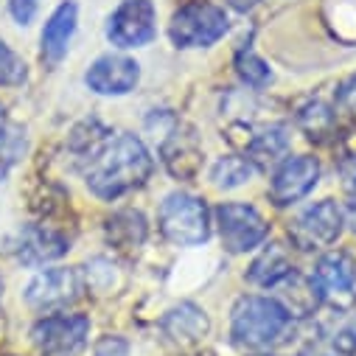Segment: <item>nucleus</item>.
I'll list each match as a JSON object with an SVG mask.
<instances>
[{"label":"nucleus","instance_id":"obj_6","mask_svg":"<svg viewBox=\"0 0 356 356\" xmlns=\"http://www.w3.org/2000/svg\"><path fill=\"white\" fill-rule=\"evenodd\" d=\"M157 34V9L152 0H124L107 20V40L115 48L149 45Z\"/></svg>","mask_w":356,"mask_h":356},{"label":"nucleus","instance_id":"obj_2","mask_svg":"<svg viewBox=\"0 0 356 356\" xmlns=\"http://www.w3.org/2000/svg\"><path fill=\"white\" fill-rule=\"evenodd\" d=\"M292 325V314L273 298H241L233 309V342L238 348L261 350L284 339Z\"/></svg>","mask_w":356,"mask_h":356},{"label":"nucleus","instance_id":"obj_21","mask_svg":"<svg viewBox=\"0 0 356 356\" xmlns=\"http://www.w3.org/2000/svg\"><path fill=\"white\" fill-rule=\"evenodd\" d=\"M252 177V165L250 160L244 157H236V154H227L222 160H216L213 171H211V180L216 188H236V186H244Z\"/></svg>","mask_w":356,"mask_h":356},{"label":"nucleus","instance_id":"obj_15","mask_svg":"<svg viewBox=\"0 0 356 356\" xmlns=\"http://www.w3.org/2000/svg\"><path fill=\"white\" fill-rule=\"evenodd\" d=\"M67 252V238L59 236L51 227L42 225H31L20 233V244H17V255L23 264H45L54 261L59 255Z\"/></svg>","mask_w":356,"mask_h":356},{"label":"nucleus","instance_id":"obj_9","mask_svg":"<svg viewBox=\"0 0 356 356\" xmlns=\"http://www.w3.org/2000/svg\"><path fill=\"white\" fill-rule=\"evenodd\" d=\"M216 219H219L222 241L230 252H247L258 247L266 238V233H270V225L261 219V213L252 205L225 202L216 208Z\"/></svg>","mask_w":356,"mask_h":356},{"label":"nucleus","instance_id":"obj_25","mask_svg":"<svg viewBox=\"0 0 356 356\" xmlns=\"http://www.w3.org/2000/svg\"><path fill=\"white\" fill-rule=\"evenodd\" d=\"M334 348L342 353H356V317L345 320V325L339 331H334Z\"/></svg>","mask_w":356,"mask_h":356},{"label":"nucleus","instance_id":"obj_19","mask_svg":"<svg viewBox=\"0 0 356 356\" xmlns=\"http://www.w3.org/2000/svg\"><path fill=\"white\" fill-rule=\"evenodd\" d=\"M286 146H289L286 129H284V127H270V129L258 132V135L247 143V154H250L247 160H255V163L266 165V163L278 160V157L286 152Z\"/></svg>","mask_w":356,"mask_h":356},{"label":"nucleus","instance_id":"obj_11","mask_svg":"<svg viewBox=\"0 0 356 356\" xmlns=\"http://www.w3.org/2000/svg\"><path fill=\"white\" fill-rule=\"evenodd\" d=\"M84 81L99 96H127L140 81V65L129 56L107 54V56H99L87 67Z\"/></svg>","mask_w":356,"mask_h":356},{"label":"nucleus","instance_id":"obj_20","mask_svg":"<svg viewBox=\"0 0 356 356\" xmlns=\"http://www.w3.org/2000/svg\"><path fill=\"white\" fill-rule=\"evenodd\" d=\"M298 124H300V129H303L312 140H325V138L334 135V129H337V115H334L323 102H309V104L298 113Z\"/></svg>","mask_w":356,"mask_h":356},{"label":"nucleus","instance_id":"obj_26","mask_svg":"<svg viewBox=\"0 0 356 356\" xmlns=\"http://www.w3.org/2000/svg\"><path fill=\"white\" fill-rule=\"evenodd\" d=\"M93 356H132V350H129V342L121 337H102Z\"/></svg>","mask_w":356,"mask_h":356},{"label":"nucleus","instance_id":"obj_14","mask_svg":"<svg viewBox=\"0 0 356 356\" xmlns=\"http://www.w3.org/2000/svg\"><path fill=\"white\" fill-rule=\"evenodd\" d=\"M160 154H163L165 168H168L174 177H180V180H191V177H197L200 163H202V152H200V146H197L194 132L188 129V132L183 135L180 127H174V129L163 138Z\"/></svg>","mask_w":356,"mask_h":356},{"label":"nucleus","instance_id":"obj_5","mask_svg":"<svg viewBox=\"0 0 356 356\" xmlns=\"http://www.w3.org/2000/svg\"><path fill=\"white\" fill-rule=\"evenodd\" d=\"M90 320L84 314H51L31 328V342L42 356H73L84 348Z\"/></svg>","mask_w":356,"mask_h":356},{"label":"nucleus","instance_id":"obj_7","mask_svg":"<svg viewBox=\"0 0 356 356\" xmlns=\"http://www.w3.org/2000/svg\"><path fill=\"white\" fill-rule=\"evenodd\" d=\"M314 286L320 300H328L334 309H348L356 303V258L345 250L328 252L314 270Z\"/></svg>","mask_w":356,"mask_h":356},{"label":"nucleus","instance_id":"obj_27","mask_svg":"<svg viewBox=\"0 0 356 356\" xmlns=\"http://www.w3.org/2000/svg\"><path fill=\"white\" fill-rule=\"evenodd\" d=\"M9 12L17 20V26H29L37 15V0H9Z\"/></svg>","mask_w":356,"mask_h":356},{"label":"nucleus","instance_id":"obj_18","mask_svg":"<svg viewBox=\"0 0 356 356\" xmlns=\"http://www.w3.org/2000/svg\"><path fill=\"white\" fill-rule=\"evenodd\" d=\"M163 325H165V334H168L171 339L188 345V342H197L200 337H205V331H208V317H205L197 306L186 303V306H180V309L168 312V317H165Z\"/></svg>","mask_w":356,"mask_h":356},{"label":"nucleus","instance_id":"obj_3","mask_svg":"<svg viewBox=\"0 0 356 356\" xmlns=\"http://www.w3.org/2000/svg\"><path fill=\"white\" fill-rule=\"evenodd\" d=\"M227 34V15L208 0H191L171 17L168 37L177 48H205Z\"/></svg>","mask_w":356,"mask_h":356},{"label":"nucleus","instance_id":"obj_17","mask_svg":"<svg viewBox=\"0 0 356 356\" xmlns=\"http://www.w3.org/2000/svg\"><path fill=\"white\" fill-rule=\"evenodd\" d=\"M107 238L121 252H132L146 241V219L138 211H121L107 222Z\"/></svg>","mask_w":356,"mask_h":356},{"label":"nucleus","instance_id":"obj_16","mask_svg":"<svg viewBox=\"0 0 356 356\" xmlns=\"http://www.w3.org/2000/svg\"><path fill=\"white\" fill-rule=\"evenodd\" d=\"M292 261L281 244H270L250 266V281L258 286H278L292 275Z\"/></svg>","mask_w":356,"mask_h":356},{"label":"nucleus","instance_id":"obj_22","mask_svg":"<svg viewBox=\"0 0 356 356\" xmlns=\"http://www.w3.org/2000/svg\"><path fill=\"white\" fill-rule=\"evenodd\" d=\"M236 70H238V76H241L250 87H266V84L273 81L270 65H266L250 45L238 48V54H236Z\"/></svg>","mask_w":356,"mask_h":356},{"label":"nucleus","instance_id":"obj_8","mask_svg":"<svg viewBox=\"0 0 356 356\" xmlns=\"http://www.w3.org/2000/svg\"><path fill=\"white\" fill-rule=\"evenodd\" d=\"M84 292V278L79 270L59 266V270L40 273L26 286V303L37 312H59L70 303H76Z\"/></svg>","mask_w":356,"mask_h":356},{"label":"nucleus","instance_id":"obj_13","mask_svg":"<svg viewBox=\"0 0 356 356\" xmlns=\"http://www.w3.org/2000/svg\"><path fill=\"white\" fill-rule=\"evenodd\" d=\"M76 20H79V6L73 0H62V3L54 9V15L48 17L45 29H42V62L45 65H59L67 54V42L76 31Z\"/></svg>","mask_w":356,"mask_h":356},{"label":"nucleus","instance_id":"obj_23","mask_svg":"<svg viewBox=\"0 0 356 356\" xmlns=\"http://www.w3.org/2000/svg\"><path fill=\"white\" fill-rule=\"evenodd\" d=\"M26 76H29L26 62L0 40V87H17L26 81Z\"/></svg>","mask_w":356,"mask_h":356},{"label":"nucleus","instance_id":"obj_28","mask_svg":"<svg viewBox=\"0 0 356 356\" xmlns=\"http://www.w3.org/2000/svg\"><path fill=\"white\" fill-rule=\"evenodd\" d=\"M345 219H348V225H350V230L356 233V194L350 197V202H348V208H345Z\"/></svg>","mask_w":356,"mask_h":356},{"label":"nucleus","instance_id":"obj_4","mask_svg":"<svg viewBox=\"0 0 356 356\" xmlns=\"http://www.w3.org/2000/svg\"><path fill=\"white\" fill-rule=\"evenodd\" d=\"M160 230L171 244L194 247L208 241L211 236V216L202 200L191 194H171L160 208Z\"/></svg>","mask_w":356,"mask_h":356},{"label":"nucleus","instance_id":"obj_10","mask_svg":"<svg viewBox=\"0 0 356 356\" xmlns=\"http://www.w3.org/2000/svg\"><path fill=\"white\" fill-rule=\"evenodd\" d=\"M339 233H342V211L331 200L312 205L289 227V236L300 250H323V247L334 244Z\"/></svg>","mask_w":356,"mask_h":356},{"label":"nucleus","instance_id":"obj_24","mask_svg":"<svg viewBox=\"0 0 356 356\" xmlns=\"http://www.w3.org/2000/svg\"><path fill=\"white\" fill-rule=\"evenodd\" d=\"M337 110L350 121L356 124V76L345 79L337 90Z\"/></svg>","mask_w":356,"mask_h":356},{"label":"nucleus","instance_id":"obj_29","mask_svg":"<svg viewBox=\"0 0 356 356\" xmlns=\"http://www.w3.org/2000/svg\"><path fill=\"white\" fill-rule=\"evenodd\" d=\"M3 138H6V113L0 107V143H3Z\"/></svg>","mask_w":356,"mask_h":356},{"label":"nucleus","instance_id":"obj_12","mask_svg":"<svg viewBox=\"0 0 356 356\" xmlns=\"http://www.w3.org/2000/svg\"><path fill=\"white\" fill-rule=\"evenodd\" d=\"M317 177H320V163L314 157H309V154L289 157L275 174L270 197L278 208H286V205L298 202L300 197H306L317 186Z\"/></svg>","mask_w":356,"mask_h":356},{"label":"nucleus","instance_id":"obj_1","mask_svg":"<svg viewBox=\"0 0 356 356\" xmlns=\"http://www.w3.org/2000/svg\"><path fill=\"white\" fill-rule=\"evenodd\" d=\"M154 171V160L143 140L135 135H118L102 143L87 165V188L99 200H118L132 188H140Z\"/></svg>","mask_w":356,"mask_h":356}]
</instances>
